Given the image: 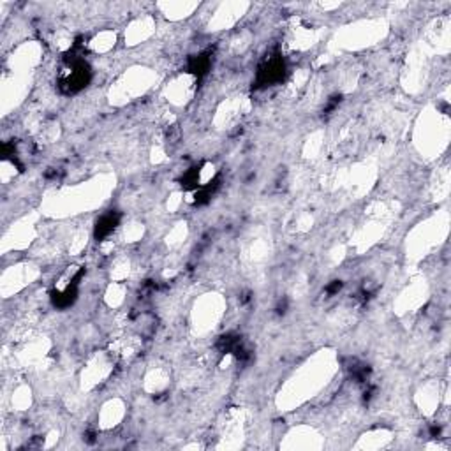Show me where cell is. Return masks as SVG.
I'll return each mask as SVG.
<instances>
[{"label":"cell","instance_id":"6da1fadb","mask_svg":"<svg viewBox=\"0 0 451 451\" xmlns=\"http://www.w3.org/2000/svg\"><path fill=\"white\" fill-rule=\"evenodd\" d=\"M286 78V61L281 53H270L258 67L256 81L259 87H274Z\"/></svg>","mask_w":451,"mask_h":451},{"label":"cell","instance_id":"7a4b0ae2","mask_svg":"<svg viewBox=\"0 0 451 451\" xmlns=\"http://www.w3.org/2000/svg\"><path fill=\"white\" fill-rule=\"evenodd\" d=\"M118 222H120V215H118V212H108V214H104L103 217H99V221H97L95 224V238L97 240H106L108 237H111L113 234V231L117 229Z\"/></svg>","mask_w":451,"mask_h":451}]
</instances>
